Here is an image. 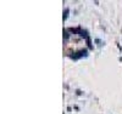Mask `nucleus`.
<instances>
[{
    "label": "nucleus",
    "mask_w": 122,
    "mask_h": 114,
    "mask_svg": "<svg viewBox=\"0 0 122 114\" xmlns=\"http://www.w3.org/2000/svg\"><path fill=\"white\" fill-rule=\"evenodd\" d=\"M87 55H88V51L87 50H81V51H78V52H76L75 55H72L71 57H72L73 59H78L81 57H86Z\"/></svg>",
    "instance_id": "1"
},
{
    "label": "nucleus",
    "mask_w": 122,
    "mask_h": 114,
    "mask_svg": "<svg viewBox=\"0 0 122 114\" xmlns=\"http://www.w3.org/2000/svg\"><path fill=\"white\" fill-rule=\"evenodd\" d=\"M64 36H65V41H67L68 38H70V30L68 29H65L64 30Z\"/></svg>",
    "instance_id": "2"
},
{
    "label": "nucleus",
    "mask_w": 122,
    "mask_h": 114,
    "mask_svg": "<svg viewBox=\"0 0 122 114\" xmlns=\"http://www.w3.org/2000/svg\"><path fill=\"white\" fill-rule=\"evenodd\" d=\"M68 12H70V10H68V9H66V10H65V15H64V21H66V19H67V17H68Z\"/></svg>",
    "instance_id": "3"
}]
</instances>
